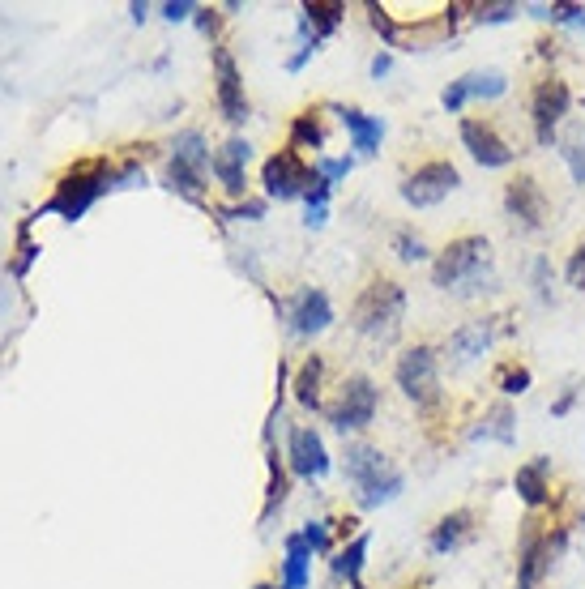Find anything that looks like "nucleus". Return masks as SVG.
Here are the masks:
<instances>
[{
  "label": "nucleus",
  "mask_w": 585,
  "mask_h": 589,
  "mask_svg": "<svg viewBox=\"0 0 585 589\" xmlns=\"http://www.w3.org/2000/svg\"><path fill=\"white\" fill-rule=\"evenodd\" d=\"M107 193H116V167L107 163V158H82V163H73L56 180V193L43 201L39 214H60L65 222H77L94 201L107 197Z\"/></svg>",
  "instance_id": "1"
},
{
  "label": "nucleus",
  "mask_w": 585,
  "mask_h": 589,
  "mask_svg": "<svg viewBox=\"0 0 585 589\" xmlns=\"http://www.w3.org/2000/svg\"><path fill=\"white\" fill-rule=\"evenodd\" d=\"M351 325H355V333H363V338H372V342H393L406 325V286L398 278L376 274L355 299Z\"/></svg>",
  "instance_id": "2"
},
{
  "label": "nucleus",
  "mask_w": 585,
  "mask_h": 589,
  "mask_svg": "<svg viewBox=\"0 0 585 589\" xmlns=\"http://www.w3.org/2000/svg\"><path fill=\"white\" fill-rule=\"evenodd\" d=\"M568 551V525H543L539 513L521 521L517 538V585L513 589H539V581L560 564Z\"/></svg>",
  "instance_id": "3"
},
{
  "label": "nucleus",
  "mask_w": 585,
  "mask_h": 589,
  "mask_svg": "<svg viewBox=\"0 0 585 589\" xmlns=\"http://www.w3.org/2000/svg\"><path fill=\"white\" fill-rule=\"evenodd\" d=\"M376 410H381V389H376L372 376H346L338 385V397L334 402H325V423L334 427V432L342 436H355V432H368V427L376 423Z\"/></svg>",
  "instance_id": "4"
},
{
  "label": "nucleus",
  "mask_w": 585,
  "mask_h": 589,
  "mask_svg": "<svg viewBox=\"0 0 585 589\" xmlns=\"http://www.w3.org/2000/svg\"><path fill=\"white\" fill-rule=\"evenodd\" d=\"M496 265L492 261V240L487 235H457L432 257V286L436 291H457L462 282H470L479 269Z\"/></svg>",
  "instance_id": "5"
},
{
  "label": "nucleus",
  "mask_w": 585,
  "mask_h": 589,
  "mask_svg": "<svg viewBox=\"0 0 585 589\" xmlns=\"http://www.w3.org/2000/svg\"><path fill=\"white\" fill-rule=\"evenodd\" d=\"M393 380H398V389L415 406L432 410L440 397H445V389H440V350L428 346V342L406 346L398 355V363H393Z\"/></svg>",
  "instance_id": "6"
},
{
  "label": "nucleus",
  "mask_w": 585,
  "mask_h": 589,
  "mask_svg": "<svg viewBox=\"0 0 585 589\" xmlns=\"http://www.w3.org/2000/svg\"><path fill=\"white\" fill-rule=\"evenodd\" d=\"M568 111H573V86L564 82L560 73H547L534 82L530 90V120H534V141L547 150V146H556V133H560V124L568 120Z\"/></svg>",
  "instance_id": "7"
},
{
  "label": "nucleus",
  "mask_w": 585,
  "mask_h": 589,
  "mask_svg": "<svg viewBox=\"0 0 585 589\" xmlns=\"http://www.w3.org/2000/svg\"><path fill=\"white\" fill-rule=\"evenodd\" d=\"M312 184H316V167L304 163V154L291 150V146L274 150L270 158H265V167H261L265 201H299V197H308Z\"/></svg>",
  "instance_id": "8"
},
{
  "label": "nucleus",
  "mask_w": 585,
  "mask_h": 589,
  "mask_svg": "<svg viewBox=\"0 0 585 589\" xmlns=\"http://www.w3.org/2000/svg\"><path fill=\"white\" fill-rule=\"evenodd\" d=\"M457 184H462V171H457L449 158H428V163H419L415 171L402 175L398 193L406 205H415V210H432V205H440L449 193H457Z\"/></svg>",
  "instance_id": "9"
},
{
  "label": "nucleus",
  "mask_w": 585,
  "mask_h": 589,
  "mask_svg": "<svg viewBox=\"0 0 585 589\" xmlns=\"http://www.w3.org/2000/svg\"><path fill=\"white\" fill-rule=\"evenodd\" d=\"M274 312L282 316V325H287L295 338H316V333H325L334 325V304H329V295L321 286H299L295 295L274 299Z\"/></svg>",
  "instance_id": "10"
},
{
  "label": "nucleus",
  "mask_w": 585,
  "mask_h": 589,
  "mask_svg": "<svg viewBox=\"0 0 585 589\" xmlns=\"http://www.w3.org/2000/svg\"><path fill=\"white\" fill-rule=\"evenodd\" d=\"M504 214H509V222L517 231H543L547 227V214H551V201H547V188L534 180V175L517 171L509 184H504Z\"/></svg>",
  "instance_id": "11"
},
{
  "label": "nucleus",
  "mask_w": 585,
  "mask_h": 589,
  "mask_svg": "<svg viewBox=\"0 0 585 589\" xmlns=\"http://www.w3.org/2000/svg\"><path fill=\"white\" fill-rule=\"evenodd\" d=\"M287 470L304 483H321L329 470H334V457H329L321 432L312 423H295L287 432Z\"/></svg>",
  "instance_id": "12"
},
{
  "label": "nucleus",
  "mask_w": 585,
  "mask_h": 589,
  "mask_svg": "<svg viewBox=\"0 0 585 589\" xmlns=\"http://www.w3.org/2000/svg\"><path fill=\"white\" fill-rule=\"evenodd\" d=\"M462 146L470 150V158L479 167H487V171H500V167H513V158H517V150H513V141L504 137L492 120H479V116H466L462 120Z\"/></svg>",
  "instance_id": "13"
},
{
  "label": "nucleus",
  "mask_w": 585,
  "mask_h": 589,
  "mask_svg": "<svg viewBox=\"0 0 585 589\" xmlns=\"http://www.w3.org/2000/svg\"><path fill=\"white\" fill-rule=\"evenodd\" d=\"M214 103L223 111L227 124H244L248 120V94H244V77L235 56L223 43H214Z\"/></svg>",
  "instance_id": "14"
},
{
  "label": "nucleus",
  "mask_w": 585,
  "mask_h": 589,
  "mask_svg": "<svg viewBox=\"0 0 585 589\" xmlns=\"http://www.w3.org/2000/svg\"><path fill=\"white\" fill-rule=\"evenodd\" d=\"M393 470L398 466L385 457V449H376V444H368V440H351L346 444V453H342V474H346V483L355 487V496H363L368 487L389 479Z\"/></svg>",
  "instance_id": "15"
},
{
  "label": "nucleus",
  "mask_w": 585,
  "mask_h": 589,
  "mask_svg": "<svg viewBox=\"0 0 585 589\" xmlns=\"http://www.w3.org/2000/svg\"><path fill=\"white\" fill-rule=\"evenodd\" d=\"M492 346H496V316H474V321L457 325L449 333L445 359H449V368H470V363H479Z\"/></svg>",
  "instance_id": "16"
},
{
  "label": "nucleus",
  "mask_w": 585,
  "mask_h": 589,
  "mask_svg": "<svg viewBox=\"0 0 585 589\" xmlns=\"http://www.w3.org/2000/svg\"><path fill=\"white\" fill-rule=\"evenodd\" d=\"M248 163H252V146L244 137H227L223 146L214 150L210 171L231 201H244V193H248Z\"/></svg>",
  "instance_id": "17"
},
{
  "label": "nucleus",
  "mask_w": 585,
  "mask_h": 589,
  "mask_svg": "<svg viewBox=\"0 0 585 589\" xmlns=\"http://www.w3.org/2000/svg\"><path fill=\"white\" fill-rule=\"evenodd\" d=\"M474 534H479V513H474V508H453V513H445L432 525L428 551L432 555H453L466 543H474Z\"/></svg>",
  "instance_id": "18"
},
{
  "label": "nucleus",
  "mask_w": 585,
  "mask_h": 589,
  "mask_svg": "<svg viewBox=\"0 0 585 589\" xmlns=\"http://www.w3.org/2000/svg\"><path fill=\"white\" fill-rule=\"evenodd\" d=\"M334 116L342 120V129L351 133V146L359 158H372L376 150H381V141H385V120L381 116H368V111H359V107H334Z\"/></svg>",
  "instance_id": "19"
},
{
  "label": "nucleus",
  "mask_w": 585,
  "mask_h": 589,
  "mask_svg": "<svg viewBox=\"0 0 585 589\" xmlns=\"http://www.w3.org/2000/svg\"><path fill=\"white\" fill-rule=\"evenodd\" d=\"M513 487H517V496L530 513L547 508L551 504V457H534V461H526V466H517Z\"/></svg>",
  "instance_id": "20"
},
{
  "label": "nucleus",
  "mask_w": 585,
  "mask_h": 589,
  "mask_svg": "<svg viewBox=\"0 0 585 589\" xmlns=\"http://www.w3.org/2000/svg\"><path fill=\"white\" fill-rule=\"evenodd\" d=\"M346 18L342 0H312V5L299 9V43H321L329 39Z\"/></svg>",
  "instance_id": "21"
},
{
  "label": "nucleus",
  "mask_w": 585,
  "mask_h": 589,
  "mask_svg": "<svg viewBox=\"0 0 585 589\" xmlns=\"http://www.w3.org/2000/svg\"><path fill=\"white\" fill-rule=\"evenodd\" d=\"M368 547H372V534H368V530H359L351 543H342V547L334 551V560H329L334 577L346 581V585H359V572H363V564H368Z\"/></svg>",
  "instance_id": "22"
},
{
  "label": "nucleus",
  "mask_w": 585,
  "mask_h": 589,
  "mask_svg": "<svg viewBox=\"0 0 585 589\" xmlns=\"http://www.w3.org/2000/svg\"><path fill=\"white\" fill-rule=\"evenodd\" d=\"M265 470H270V483H265V508H261V525H270L278 508L287 504L291 470H287V457H278V449H270V453H265Z\"/></svg>",
  "instance_id": "23"
},
{
  "label": "nucleus",
  "mask_w": 585,
  "mask_h": 589,
  "mask_svg": "<svg viewBox=\"0 0 585 589\" xmlns=\"http://www.w3.org/2000/svg\"><path fill=\"white\" fill-rule=\"evenodd\" d=\"M312 585V551L304 534H287V560H282V589H308Z\"/></svg>",
  "instance_id": "24"
},
{
  "label": "nucleus",
  "mask_w": 585,
  "mask_h": 589,
  "mask_svg": "<svg viewBox=\"0 0 585 589\" xmlns=\"http://www.w3.org/2000/svg\"><path fill=\"white\" fill-rule=\"evenodd\" d=\"M470 440L513 444V440H517V415H513V406H509V402H496V406L479 419V427H470Z\"/></svg>",
  "instance_id": "25"
},
{
  "label": "nucleus",
  "mask_w": 585,
  "mask_h": 589,
  "mask_svg": "<svg viewBox=\"0 0 585 589\" xmlns=\"http://www.w3.org/2000/svg\"><path fill=\"white\" fill-rule=\"evenodd\" d=\"M321 385H325V359L321 355H308L304 359V368L295 372V397H299V406H308V410H325V393H321Z\"/></svg>",
  "instance_id": "26"
},
{
  "label": "nucleus",
  "mask_w": 585,
  "mask_h": 589,
  "mask_svg": "<svg viewBox=\"0 0 585 589\" xmlns=\"http://www.w3.org/2000/svg\"><path fill=\"white\" fill-rule=\"evenodd\" d=\"M171 158L176 163H184V167H193V171H210V163H214V154H210V141H205V133L201 129H184V133H176V141H171Z\"/></svg>",
  "instance_id": "27"
},
{
  "label": "nucleus",
  "mask_w": 585,
  "mask_h": 589,
  "mask_svg": "<svg viewBox=\"0 0 585 589\" xmlns=\"http://www.w3.org/2000/svg\"><path fill=\"white\" fill-rule=\"evenodd\" d=\"M287 146L291 150H325V116H321V107H308V111H299V116L291 120Z\"/></svg>",
  "instance_id": "28"
},
{
  "label": "nucleus",
  "mask_w": 585,
  "mask_h": 589,
  "mask_svg": "<svg viewBox=\"0 0 585 589\" xmlns=\"http://www.w3.org/2000/svg\"><path fill=\"white\" fill-rule=\"evenodd\" d=\"M167 188L176 197H184V201L205 205V175L193 171V167H184V163H176V158H167Z\"/></svg>",
  "instance_id": "29"
},
{
  "label": "nucleus",
  "mask_w": 585,
  "mask_h": 589,
  "mask_svg": "<svg viewBox=\"0 0 585 589\" xmlns=\"http://www.w3.org/2000/svg\"><path fill=\"white\" fill-rule=\"evenodd\" d=\"M462 82H466L470 99H483V103L509 94V73L504 69H470V73H462Z\"/></svg>",
  "instance_id": "30"
},
{
  "label": "nucleus",
  "mask_w": 585,
  "mask_h": 589,
  "mask_svg": "<svg viewBox=\"0 0 585 589\" xmlns=\"http://www.w3.org/2000/svg\"><path fill=\"white\" fill-rule=\"evenodd\" d=\"M393 257H398L402 265H428V261H432V248L423 244V235H415L410 227H402L398 235H393Z\"/></svg>",
  "instance_id": "31"
},
{
  "label": "nucleus",
  "mask_w": 585,
  "mask_h": 589,
  "mask_svg": "<svg viewBox=\"0 0 585 589\" xmlns=\"http://www.w3.org/2000/svg\"><path fill=\"white\" fill-rule=\"evenodd\" d=\"M526 13L551 26H585V5H526Z\"/></svg>",
  "instance_id": "32"
},
{
  "label": "nucleus",
  "mask_w": 585,
  "mask_h": 589,
  "mask_svg": "<svg viewBox=\"0 0 585 589\" xmlns=\"http://www.w3.org/2000/svg\"><path fill=\"white\" fill-rule=\"evenodd\" d=\"M329 197H334V188H329L325 180H316L308 188V197H304V222L308 227H325V218H329Z\"/></svg>",
  "instance_id": "33"
},
{
  "label": "nucleus",
  "mask_w": 585,
  "mask_h": 589,
  "mask_svg": "<svg viewBox=\"0 0 585 589\" xmlns=\"http://www.w3.org/2000/svg\"><path fill=\"white\" fill-rule=\"evenodd\" d=\"M521 13V5L513 0H487V5H470V18L479 26H500V22H513Z\"/></svg>",
  "instance_id": "34"
},
{
  "label": "nucleus",
  "mask_w": 585,
  "mask_h": 589,
  "mask_svg": "<svg viewBox=\"0 0 585 589\" xmlns=\"http://www.w3.org/2000/svg\"><path fill=\"white\" fill-rule=\"evenodd\" d=\"M316 180H325L329 188H338L342 180H346V175H351L355 171V158L351 154H346V158H329V154H316Z\"/></svg>",
  "instance_id": "35"
},
{
  "label": "nucleus",
  "mask_w": 585,
  "mask_h": 589,
  "mask_svg": "<svg viewBox=\"0 0 585 589\" xmlns=\"http://www.w3.org/2000/svg\"><path fill=\"white\" fill-rule=\"evenodd\" d=\"M551 282H556L551 257H534L530 261V286H534V295H539V304H556V291H551Z\"/></svg>",
  "instance_id": "36"
},
{
  "label": "nucleus",
  "mask_w": 585,
  "mask_h": 589,
  "mask_svg": "<svg viewBox=\"0 0 585 589\" xmlns=\"http://www.w3.org/2000/svg\"><path fill=\"white\" fill-rule=\"evenodd\" d=\"M299 534H304V543H308L312 555H329V551H334V521H308Z\"/></svg>",
  "instance_id": "37"
},
{
  "label": "nucleus",
  "mask_w": 585,
  "mask_h": 589,
  "mask_svg": "<svg viewBox=\"0 0 585 589\" xmlns=\"http://www.w3.org/2000/svg\"><path fill=\"white\" fill-rule=\"evenodd\" d=\"M564 163H568V175H573V184H585V133H573L564 141Z\"/></svg>",
  "instance_id": "38"
},
{
  "label": "nucleus",
  "mask_w": 585,
  "mask_h": 589,
  "mask_svg": "<svg viewBox=\"0 0 585 589\" xmlns=\"http://www.w3.org/2000/svg\"><path fill=\"white\" fill-rule=\"evenodd\" d=\"M530 368H521V363H509V368H504L500 372V380H496V389L504 393V397H521V393H526L530 389Z\"/></svg>",
  "instance_id": "39"
},
{
  "label": "nucleus",
  "mask_w": 585,
  "mask_h": 589,
  "mask_svg": "<svg viewBox=\"0 0 585 589\" xmlns=\"http://www.w3.org/2000/svg\"><path fill=\"white\" fill-rule=\"evenodd\" d=\"M564 278H568V286H573V291H585V240L573 248V257H568Z\"/></svg>",
  "instance_id": "40"
},
{
  "label": "nucleus",
  "mask_w": 585,
  "mask_h": 589,
  "mask_svg": "<svg viewBox=\"0 0 585 589\" xmlns=\"http://www.w3.org/2000/svg\"><path fill=\"white\" fill-rule=\"evenodd\" d=\"M466 103H470L466 82H462V77H457V82H449V86H445V94H440V107H445L449 116H457V111H462Z\"/></svg>",
  "instance_id": "41"
},
{
  "label": "nucleus",
  "mask_w": 585,
  "mask_h": 589,
  "mask_svg": "<svg viewBox=\"0 0 585 589\" xmlns=\"http://www.w3.org/2000/svg\"><path fill=\"white\" fill-rule=\"evenodd\" d=\"M265 205H270V201H265V197H261V201H248V197H244V201H235V205H227V210H223V214H227V218H248V222H257V218H265Z\"/></svg>",
  "instance_id": "42"
},
{
  "label": "nucleus",
  "mask_w": 585,
  "mask_h": 589,
  "mask_svg": "<svg viewBox=\"0 0 585 589\" xmlns=\"http://www.w3.org/2000/svg\"><path fill=\"white\" fill-rule=\"evenodd\" d=\"M158 13H163L167 22H188L197 13V0H167V5H158Z\"/></svg>",
  "instance_id": "43"
},
{
  "label": "nucleus",
  "mask_w": 585,
  "mask_h": 589,
  "mask_svg": "<svg viewBox=\"0 0 585 589\" xmlns=\"http://www.w3.org/2000/svg\"><path fill=\"white\" fill-rule=\"evenodd\" d=\"M193 22H197V30H201V35H214V30H218V13H214L210 5H197Z\"/></svg>",
  "instance_id": "44"
},
{
  "label": "nucleus",
  "mask_w": 585,
  "mask_h": 589,
  "mask_svg": "<svg viewBox=\"0 0 585 589\" xmlns=\"http://www.w3.org/2000/svg\"><path fill=\"white\" fill-rule=\"evenodd\" d=\"M316 52H321V43H299V52L287 60V69H291V73H299V69H304V65H308V60H312Z\"/></svg>",
  "instance_id": "45"
},
{
  "label": "nucleus",
  "mask_w": 585,
  "mask_h": 589,
  "mask_svg": "<svg viewBox=\"0 0 585 589\" xmlns=\"http://www.w3.org/2000/svg\"><path fill=\"white\" fill-rule=\"evenodd\" d=\"M368 69H372V77H376V82H381V77H389V69H393V52H376Z\"/></svg>",
  "instance_id": "46"
},
{
  "label": "nucleus",
  "mask_w": 585,
  "mask_h": 589,
  "mask_svg": "<svg viewBox=\"0 0 585 589\" xmlns=\"http://www.w3.org/2000/svg\"><path fill=\"white\" fill-rule=\"evenodd\" d=\"M573 402H577V389H564L560 397H556V402H551V415H568V410H573Z\"/></svg>",
  "instance_id": "47"
},
{
  "label": "nucleus",
  "mask_w": 585,
  "mask_h": 589,
  "mask_svg": "<svg viewBox=\"0 0 585 589\" xmlns=\"http://www.w3.org/2000/svg\"><path fill=\"white\" fill-rule=\"evenodd\" d=\"M35 252H39L35 244H26V240H22V261L13 265V274H18V278H26V269H30V261H35Z\"/></svg>",
  "instance_id": "48"
},
{
  "label": "nucleus",
  "mask_w": 585,
  "mask_h": 589,
  "mask_svg": "<svg viewBox=\"0 0 585 589\" xmlns=\"http://www.w3.org/2000/svg\"><path fill=\"white\" fill-rule=\"evenodd\" d=\"M129 13H133V22H146V13H150V5H141V0H133V5H129Z\"/></svg>",
  "instance_id": "49"
},
{
  "label": "nucleus",
  "mask_w": 585,
  "mask_h": 589,
  "mask_svg": "<svg viewBox=\"0 0 585 589\" xmlns=\"http://www.w3.org/2000/svg\"><path fill=\"white\" fill-rule=\"evenodd\" d=\"M252 589H282V585H274V581H257V585H252Z\"/></svg>",
  "instance_id": "50"
},
{
  "label": "nucleus",
  "mask_w": 585,
  "mask_h": 589,
  "mask_svg": "<svg viewBox=\"0 0 585 589\" xmlns=\"http://www.w3.org/2000/svg\"><path fill=\"white\" fill-rule=\"evenodd\" d=\"M351 589H363V585H351Z\"/></svg>",
  "instance_id": "51"
}]
</instances>
